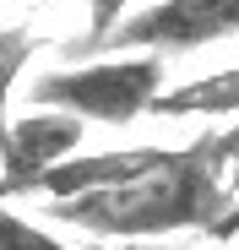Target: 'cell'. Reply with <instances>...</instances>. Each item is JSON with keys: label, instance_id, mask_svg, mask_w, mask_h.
<instances>
[{"label": "cell", "instance_id": "1", "mask_svg": "<svg viewBox=\"0 0 239 250\" xmlns=\"http://www.w3.org/2000/svg\"><path fill=\"white\" fill-rule=\"evenodd\" d=\"M234 158H239V120L218 125V131L196 136L185 147H169L163 163L131 185H114V190H98L82 201H55L49 218L82 229V234H98V239H125V245L185 234V229L212 234L223 223V212L234 207V190H228Z\"/></svg>", "mask_w": 239, "mask_h": 250}, {"label": "cell", "instance_id": "2", "mask_svg": "<svg viewBox=\"0 0 239 250\" xmlns=\"http://www.w3.org/2000/svg\"><path fill=\"white\" fill-rule=\"evenodd\" d=\"M158 98H163V55H103L33 82V109H55L98 125H131L152 114Z\"/></svg>", "mask_w": 239, "mask_h": 250}, {"label": "cell", "instance_id": "3", "mask_svg": "<svg viewBox=\"0 0 239 250\" xmlns=\"http://www.w3.org/2000/svg\"><path fill=\"white\" fill-rule=\"evenodd\" d=\"M239 38V0H158L147 11H131L109 33L114 55H185Z\"/></svg>", "mask_w": 239, "mask_h": 250}, {"label": "cell", "instance_id": "4", "mask_svg": "<svg viewBox=\"0 0 239 250\" xmlns=\"http://www.w3.org/2000/svg\"><path fill=\"white\" fill-rule=\"evenodd\" d=\"M76 147H82V120H71V114L27 109L22 120H11V131L0 136V201L33 196L49 169L76 158Z\"/></svg>", "mask_w": 239, "mask_h": 250}, {"label": "cell", "instance_id": "5", "mask_svg": "<svg viewBox=\"0 0 239 250\" xmlns=\"http://www.w3.org/2000/svg\"><path fill=\"white\" fill-rule=\"evenodd\" d=\"M33 49H38V38L27 33V27H6L0 33V136L11 131V87H17V76H22V65L33 60Z\"/></svg>", "mask_w": 239, "mask_h": 250}, {"label": "cell", "instance_id": "6", "mask_svg": "<svg viewBox=\"0 0 239 250\" xmlns=\"http://www.w3.org/2000/svg\"><path fill=\"white\" fill-rule=\"evenodd\" d=\"M0 250H71L65 239H55L49 229H38L33 218L11 212L6 201H0Z\"/></svg>", "mask_w": 239, "mask_h": 250}, {"label": "cell", "instance_id": "7", "mask_svg": "<svg viewBox=\"0 0 239 250\" xmlns=\"http://www.w3.org/2000/svg\"><path fill=\"white\" fill-rule=\"evenodd\" d=\"M125 6L131 0H87V49H103L109 33L125 22Z\"/></svg>", "mask_w": 239, "mask_h": 250}, {"label": "cell", "instance_id": "8", "mask_svg": "<svg viewBox=\"0 0 239 250\" xmlns=\"http://www.w3.org/2000/svg\"><path fill=\"white\" fill-rule=\"evenodd\" d=\"M228 190H234V201H239V158H234V169H228Z\"/></svg>", "mask_w": 239, "mask_h": 250}]
</instances>
